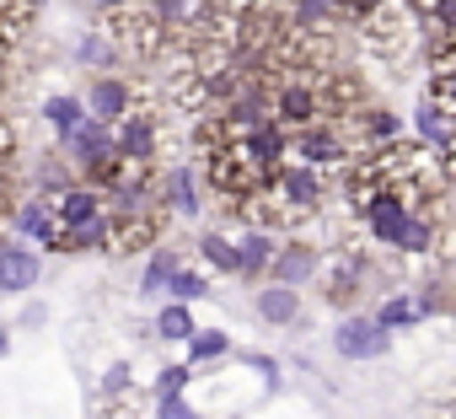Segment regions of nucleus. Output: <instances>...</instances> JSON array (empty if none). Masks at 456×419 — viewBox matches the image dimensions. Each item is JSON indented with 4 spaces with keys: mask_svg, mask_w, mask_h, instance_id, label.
<instances>
[{
    "mask_svg": "<svg viewBox=\"0 0 456 419\" xmlns=\"http://www.w3.org/2000/svg\"><path fill=\"white\" fill-rule=\"evenodd\" d=\"M392 248H403V253H429V248H435V221L413 210V216H408V226H403V237H397Z\"/></svg>",
    "mask_w": 456,
    "mask_h": 419,
    "instance_id": "nucleus-15",
    "label": "nucleus"
},
{
    "mask_svg": "<svg viewBox=\"0 0 456 419\" xmlns=\"http://www.w3.org/2000/svg\"><path fill=\"white\" fill-rule=\"evenodd\" d=\"M12 221H17V232H22V237H33V242H44V248H49V237L60 232V226H54L49 199H22V204H12Z\"/></svg>",
    "mask_w": 456,
    "mask_h": 419,
    "instance_id": "nucleus-9",
    "label": "nucleus"
},
{
    "mask_svg": "<svg viewBox=\"0 0 456 419\" xmlns=\"http://www.w3.org/2000/svg\"><path fill=\"white\" fill-rule=\"evenodd\" d=\"M258 317H264L269 328H290V323L301 317V291H296V285H269V291H258Z\"/></svg>",
    "mask_w": 456,
    "mask_h": 419,
    "instance_id": "nucleus-8",
    "label": "nucleus"
},
{
    "mask_svg": "<svg viewBox=\"0 0 456 419\" xmlns=\"http://www.w3.org/2000/svg\"><path fill=\"white\" fill-rule=\"evenodd\" d=\"M365 124H370V140H387V145H392V140L403 135V124H397V119H392L387 108H376V113H370Z\"/></svg>",
    "mask_w": 456,
    "mask_h": 419,
    "instance_id": "nucleus-25",
    "label": "nucleus"
},
{
    "mask_svg": "<svg viewBox=\"0 0 456 419\" xmlns=\"http://www.w3.org/2000/svg\"><path fill=\"white\" fill-rule=\"evenodd\" d=\"M156 333L183 344V339L193 333V312H188V301H172V307H161V317H156Z\"/></svg>",
    "mask_w": 456,
    "mask_h": 419,
    "instance_id": "nucleus-17",
    "label": "nucleus"
},
{
    "mask_svg": "<svg viewBox=\"0 0 456 419\" xmlns=\"http://www.w3.org/2000/svg\"><path fill=\"white\" fill-rule=\"evenodd\" d=\"M129 108H134V86L118 81V76H102V81L92 86V97H86V113L102 119V124H118Z\"/></svg>",
    "mask_w": 456,
    "mask_h": 419,
    "instance_id": "nucleus-7",
    "label": "nucleus"
},
{
    "mask_svg": "<svg viewBox=\"0 0 456 419\" xmlns=\"http://www.w3.org/2000/svg\"><path fill=\"white\" fill-rule=\"evenodd\" d=\"M333 349L344 360H376L392 349V328H381L376 317H344L338 333H333Z\"/></svg>",
    "mask_w": 456,
    "mask_h": 419,
    "instance_id": "nucleus-2",
    "label": "nucleus"
},
{
    "mask_svg": "<svg viewBox=\"0 0 456 419\" xmlns=\"http://www.w3.org/2000/svg\"><path fill=\"white\" fill-rule=\"evenodd\" d=\"M97 12H124V6H134V0H92Z\"/></svg>",
    "mask_w": 456,
    "mask_h": 419,
    "instance_id": "nucleus-27",
    "label": "nucleus"
},
{
    "mask_svg": "<svg viewBox=\"0 0 456 419\" xmlns=\"http://www.w3.org/2000/svg\"><path fill=\"white\" fill-rule=\"evenodd\" d=\"M381 6H387V0H344V12H349L354 22H370V17H376Z\"/></svg>",
    "mask_w": 456,
    "mask_h": 419,
    "instance_id": "nucleus-26",
    "label": "nucleus"
},
{
    "mask_svg": "<svg viewBox=\"0 0 456 419\" xmlns=\"http://www.w3.org/2000/svg\"><path fill=\"white\" fill-rule=\"evenodd\" d=\"M199 253H204L215 269L237 275V242H232V237H215V232H209V237H199Z\"/></svg>",
    "mask_w": 456,
    "mask_h": 419,
    "instance_id": "nucleus-18",
    "label": "nucleus"
},
{
    "mask_svg": "<svg viewBox=\"0 0 456 419\" xmlns=\"http://www.w3.org/2000/svg\"><path fill=\"white\" fill-rule=\"evenodd\" d=\"M65 151H70V161H81V167L108 161V156H113V124H102V119L86 113V119L65 135Z\"/></svg>",
    "mask_w": 456,
    "mask_h": 419,
    "instance_id": "nucleus-4",
    "label": "nucleus"
},
{
    "mask_svg": "<svg viewBox=\"0 0 456 419\" xmlns=\"http://www.w3.org/2000/svg\"><path fill=\"white\" fill-rule=\"evenodd\" d=\"M183 344H188V366H209V360H220L225 349H232V339L215 333V328H193Z\"/></svg>",
    "mask_w": 456,
    "mask_h": 419,
    "instance_id": "nucleus-13",
    "label": "nucleus"
},
{
    "mask_svg": "<svg viewBox=\"0 0 456 419\" xmlns=\"http://www.w3.org/2000/svg\"><path fill=\"white\" fill-rule=\"evenodd\" d=\"M274 285H306L312 275H317V253L306 248V242H290V248H274V259H269V269H264Z\"/></svg>",
    "mask_w": 456,
    "mask_h": 419,
    "instance_id": "nucleus-6",
    "label": "nucleus"
},
{
    "mask_svg": "<svg viewBox=\"0 0 456 419\" xmlns=\"http://www.w3.org/2000/svg\"><path fill=\"white\" fill-rule=\"evenodd\" d=\"M44 119H49V124L60 129V140H65V135L86 119V103H76L70 92H60V97H49V103H44Z\"/></svg>",
    "mask_w": 456,
    "mask_h": 419,
    "instance_id": "nucleus-14",
    "label": "nucleus"
},
{
    "mask_svg": "<svg viewBox=\"0 0 456 419\" xmlns=\"http://www.w3.org/2000/svg\"><path fill=\"white\" fill-rule=\"evenodd\" d=\"M429 103H435L445 119H456V70H435V76H429Z\"/></svg>",
    "mask_w": 456,
    "mask_h": 419,
    "instance_id": "nucleus-20",
    "label": "nucleus"
},
{
    "mask_svg": "<svg viewBox=\"0 0 456 419\" xmlns=\"http://www.w3.org/2000/svg\"><path fill=\"white\" fill-rule=\"evenodd\" d=\"M156 419H199V408H193L183 392H167V398L156 403Z\"/></svg>",
    "mask_w": 456,
    "mask_h": 419,
    "instance_id": "nucleus-24",
    "label": "nucleus"
},
{
    "mask_svg": "<svg viewBox=\"0 0 456 419\" xmlns=\"http://www.w3.org/2000/svg\"><path fill=\"white\" fill-rule=\"evenodd\" d=\"M435 419H456V398H451V403H440V408H435Z\"/></svg>",
    "mask_w": 456,
    "mask_h": 419,
    "instance_id": "nucleus-28",
    "label": "nucleus"
},
{
    "mask_svg": "<svg viewBox=\"0 0 456 419\" xmlns=\"http://www.w3.org/2000/svg\"><path fill=\"white\" fill-rule=\"evenodd\" d=\"M172 269H177V259H172V253H151L140 291H145V296H151V291H167V275H172Z\"/></svg>",
    "mask_w": 456,
    "mask_h": 419,
    "instance_id": "nucleus-22",
    "label": "nucleus"
},
{
    "mask_svg": "<svg viewBox=\"0 0 456 419\" xmlns=\"http://www.w3.org/2000/svg\"><path fill=\"white\" fill-rule=\"evenodd\" d=\"M118 60V44L108 38V33H92L86 44H81V65H113Z\"/></svg>",
    "mask_w": 456,
    "mask_h": 419,
    "instance_id": "nucleus-21",
    "label": "nucleus"
},
{
    "mask_svg": "<svg viewBox=\"0 0 456 419\" xmlns=\"http://www.w3.org/2000/svg\"><path fill=\"white\" fill-rule=\"evenodd\" d=\"M38 275H44V264H38L33 248H22V242H0V291H6V296L33 291Z\"/></svg>",
    "mask_w": 456,
    "mask_h": 419,
    "instance_id": "nucleus-5",
    "label": "nucleus"
},
{
    "mask_svg": "<svg viewBox=\"0 0 456 419\" xmlns=\"http://www.w3.org/2000/svg\"><path fill=\"white\" fill-rule=\"evenodd\" d=\"M269 259H274V237H269V226H248V232L237 237V275H264Z\"/></svg>",
    "mask_w": 456,
    "mask_h": 419,
    "instance_id": "nucleus-10",
    "label": "nucleus"
},
{
    "mask_svg": "<svg viewBox=\"0 0 456 419\" xmlns=\"http://www.w3.org/2000/svg\"><path fill=\"white\" fill-rule=\"evenodd\" d=\"M156 119L145 113V108H129L118 124H113V151L124 156V161H134V167H151L156 161Z\"/></svg>",
    "mask_w": 456,
    "mask_h": 419,
    "instance_id": "nucleus-1",
    "label": "nucleus"
},
{
    "mask_svg": "<svg viewBox=\"0 0 456 419\" xmlns=\"http://www.w3.org/2000/svg\"><path fill=\"white\" fill-rule=\"evenodd\" d=\"M188 382H193V366H188V360H183V366H167V371L156 376V398H167V392H183Z\"/></svg>",
    "mask_w": 456,
    "mask_h": 419,
    "instance_id": "nucleus-23",
    "label": "nucleus"
},
{
    "mask_svg": "<svg viewBox=\"0 0 456 419\" xmlns=\"http://www.w3.org/2000/svg\"><path fill=\"white\" fill-rule=\"evenodd\" d=\"M167 204L183 210V216H193V210H199V177L188 167H172L167 172Z\"/></svg>",
    "mask_w": 456,
    "mask_h": 419,
    "instance_id": "nucleus-12",
    "label": "nucleus"
},
{
    "mask_svg": "<svg viewBox=\"0 0 456 419\" xmlns=\"http://www.w3.org/2000/svg\"><path fill=\"white\" fill-rule=\"evenodd\" d=\"M167 291H172V296H177V301H199V296H209V280H204V275H193V269H183V264H177V269H172V275H167Z\"/></svg>",
    "mask_w": 456,
    "mask_h": 419,
    "instance_id": "nucleus-19",
    "label": "nucleus"
},
{
    "mask_svg": "<svg viewBox=\"0 0 456 419\" xmlns=\"http://www.w3.org/2000/svg\"><path fill=\"white\" fill-rule=\"evenodd\" d=\"M419 317H424V312H419V301H408V296H387L381 312H376V323L392 328V333H397V328H413Z\"/></svg>",
    "mask_w": 456,
    "mask_h": 419,
    "instance_id": "nucleus-16",
    "label": "nucleus"
},
{
    "mask_svg": "<svg viewBox=\"0 0 456 419\" xmlns=\"http://www.w3.org/2000/svg\"><path fill=\"white\" fill-rule=\"evenodd\" d=\"M49 210H54V226L60 232H81L86 221L102 216V193L92 183H65V188L49 193Z\"/></svg>",
    "mask_w": 456,
    "mask_h": 419,
    "instance_id": "nucleus-3",
    "label": "nucleus"
},
{
    "mask_svg": "<svg viewBox=\"0 0 456 419\" xmlns=\"http://www.w3.org/2000/svg\"><path fill=\"white\" fill-rule=\"evenodd\" d=\"M360 280H365V264H360V259H338V264L322 275V296H328L333 307H344V301H354Z\"/></svg>",
    "mask_w": 456,
    "mask_h": 419,
    "instance_id": "nucleus-11",
    "label": "nucleus"
},
{
    "mask_svg": "<svg viewBox=\"0 0 456 419\" xmlns=\"http://www.w3.org/2000/svg\"><path fill=\"white\" fill-rule=\"evenodd\" d=\"M0 355H6V333H0Z\"/></svg>",
    "mask_w": 456,
    "mask_h": 419,
    "instance_id": "nucleus-29",
    "label": "nucleus"
}]
</instances>
